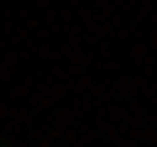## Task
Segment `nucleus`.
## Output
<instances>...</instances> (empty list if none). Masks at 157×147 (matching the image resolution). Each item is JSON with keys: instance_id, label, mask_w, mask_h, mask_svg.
Listing matches in <instances>:
<instances>
[{"instance_id": "1", "label": "nucleus", "mask_w": 157, "mask_h": 147, "mask_svg": "<svg viewBox=\"0 0 157 147\" xmlns=\"http://www.w3.org/2000/svg\"><path fill=\"white\" fill-rule=\"evenodd\" d=\"M0 147H6V142H0Z\"/></svg>"}]
</instances>
